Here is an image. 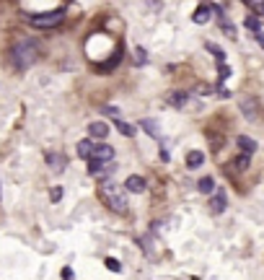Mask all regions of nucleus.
<instances>
[{"label": "nucleus", "mask_w": 264, "mask_h": 280, "mask_svg": "<svg viewBox=\"0 0 264 280\" xmlns=\"http://www.w3.org/2000/svg\"><path fill=\"white\" fill-rule=\"evenodd\" d=\"M99 198L111 213H127V190L114 184V181L104 179L99 184Z\"/></svg>", "instance_id": "obj_1"}, {"label": "nucleus", "mask_w": 264, "mask_h": 280, "mask_svg": "<svg viewBox=\"0 0 264 280\" xmlns=\"http://www.w3.org/2000/svg\"><path fill=\"white\" fill-rule=\"evenodd\" d=\"M36 57H39V44L34 39H18L11 49V65L16 67V70L31 67L36 63Z\"/></svg>", "instance_id": "obj_2"}, {"label": "nucleus", "mask_w": 264, "mask_h": 280, "mask_svg": "<svg viewBox=\"0 0 264 280\" xmlns=\"http://www.w3.org/2000/svg\"><path fill=\"white\" fill-rule=\"evenodd\" d=\"M65 13L62 11H47V13H36V16H26V21L34 29H55L62 24Z\"/></svg>", "instance_id": "obj_3"}, {"label": "nucleus", "mask_w": 264, "mask_h": 280, "mask_svg": "<svg viewBox=\"0 0 264 280\" xmlns=\"http://www.w3.org/2000/svg\"><path fill=\"white\" fill-rule=\"evenodd\" d=\"M238 109H241V115H244V119H248V122H259L262 119V104H259V99H254V96L238 99Z\"/></svg>", "instance_id": "obj_4"}, {"label": "nucleus", "mask_w": 264, "mask_h": 280, "mask_svg": "<svg viewBox=\"0 0 264 280\" xmlns=\"http://www.w3.org/2000/svg\"><path fill=\"white\" fill-rule=\"evenodd\" d=\"M96 161H101V164H114V148L107 146V143H99V146H93V156Z\"/></svg>", "instance_id": "obj_5"}, {"label": "nucleus", "mask_w": 264, "mask_h": 280, "mask_svg": "<svg viewBox=\"0 0 264 280\" xmlns=\"http://www.w3.org/2000/svg\"><path fill=\"white\" fill-rule=\"evenodd\" d=\"M186 99H189V94H186V91H169L166 104L173 107V109H184V107H186Z\"/></svg>", "instance_id": "obj_6"}, {"label": "nucleus", "mask_w": 264, "mask_h": 280, "mask_svg": "<svg viewBox=\"0 0 264 280\" xmlns=\"http://www.w3.org/2000/svg\"><path fill=\"white\" fill-rule=\"evenodd\" d=\"M145 187H148V181L142 179L140 174H132V177H127V181H124V190L127 192H135V195L145 192Z\"/></svg>", "instance_id": "obj_7"}, {"label": "nucleus", "mask_w": 264, "mask_h": 280, "mask_svg": "<svg viewBox=\"0 0 264 280\" xmlns=\"http://www.w3.org/2000/svg\"><path fill=\"white\" fill-rule=\"evenodd\" d=\"M47 166H49L55 174H62L65 166H67V161H65L62 153H47Z\"/></svg>", "instance_id": "obj_8"}, {"label": "nucleus", "mask_w": 264, "mask_h": 280, "mask_svg": "<svg viewBox=\"0 0 264 280\" xmlns=\"http://www.w3.org/2000/svg\"><path fill=\"white\" fill-rule=\"evenodd\" d=\"M210 16H213V5L202 3L200 8L194 11V16H192V21H194V24H207V21H210Z\"/></svg>", "instance_id": "obj_9"}, {"label": "nucleus", "mask_w": 264, "mask_h": 280, "mask_svg": "<svg viewBox=\"0 0 264 280\" xmlns=\"http://www.w3.org/2000/svg\"><path fill=\"white\" fill-rule=\"evenodd\" d=\"M225 205H228V200H225V192H215L213 200H210V213H223Z\"/></svg>", "instance_id": "obj_10"}, {"label": "nucleus", "mask_w": 264, "mask_h": 280, "mask_svg": "<svg viewBox=\"0 0 264 280\" xmlns=\"http://www.w3.org/2000/svg\"><path fill=\"white\" fill-rule=\"evenodd\" d=\"M88 135H91V138H107V135H109V125L107 122H101V119H99V122H91V125H88Z\"/></svg>", "instance_id": "obj_11"}, {"label": "nucleus", "mask_w": 264, "mask_h": 280, "mask_svg": "<svg viewBox=\"0 0 264 280\" xmlns=\"http://www.w3.org/2000/svg\"><path fill=\"white\" fill-rule=\"evenodd\" d=\"M205 164V153H202V150H189V153H186V169H200V166Z\"/></svg>", "instance_id": "obj_12"}, {"label": "nucleus", "mask_w": 264, "mask_h": 280, "mask_svg": "<svg viewBox=\"0 0 264 280\" xmlns=\"http://www.w3.org/2000/svg\"><path fill=\"white\" fill-rule=\"evenodd\" d=\"M236 146H238L241 153H246V156H251L254 150H256V143H254L251 138H248V135H241V138L236 140Z\"/></svg>", "instance_id": "obj_13"}, {"label": "nucleus", "mask_w": 264, "mask_h": 280, "mask_svg": "<svg viewBox=\"0 0 264 280\" xmlns=\"http://www.w3.org/2000/svg\"><path fill=\"white\" fill-rule=\"evenodd\" d=\"M217 16H220V18H217V24H220V29H223V32L231 36V39H236V26L231 24V18H228V16H223V11L217 13Z\"/></svg>", "instance_id": "obj_14"}, {"label": "nucleus", "mask_w": 264, "mask_h": 280, "mask_svg": "<svg viewBox=\"0 0 264 280\" xmlns=\"http://www.w3.org/2000/svg\"><path fill=\"white\" fill-rule=\"evenodd\" d=\"M78 156L88 161V158L93 156V140H80V143H78Z\"/></svg>", "instance_id": "obj_15"}, {"label": "nucleus", "mask_w": 264, "mask_h": 280, "mask_svg": "<svg viewBox=\"0 0 264 280\" xmlns=\"http://www.w3.org/2000/svg\"><path fill=\"white\" fill-rule=\"evenodd\" d=\"M197 190H200L202 195H210V192H215V179H213V177H202V179L197 181Z\"/></svg>", "instance_id": "obj_16"}, {"label": "nucleus", "mask_w": 264, "mask_h": 280, "mask_svg": "<svg viewBox=\"0 0 264 280\" xmlns=\"http://www.w3.org/2000/svg\"><path fill=\"white\" fill-rule=\"evenodd\" d=\"M140 127L148 135H153V138H161V130H158V125L153 122V119H140Z\"/></svg>", "instance_id": "obj_17"}, {"label": "nucleus", "mask_w": 264, "mask_h": 280, "mask_svg": "<svg viewBox=\"0 0 264 280\" xmlns=\"http://www.w3.org/2000/svg\"><path fill=\"white\" fill-rule=\"evenodd\" d=\"M114 125H117V130L122 132V135H127V138H132V135H135V127H132V125H127L122 117H117V119H114Z\"/></svg>", "instance_id": "obj_18"}, {"label": "nucleus", "mask_w": 264, "mask_h": 280, "mask_svg": "<svg viewBox=\"0 0 264 280\" xmlns=\"http://www.w3.org/2000/svg\"><path fill=\"white\" fill-rule=\"evenodd\" d=\"M117 63H122V44H119V49L114 52V55H111L109 63H104V65H101V70H111V67H114Z\"/></svg>", "instance_id": "obj_19"}, {"label": "nucleus", "mask_w": 264, "mask_h": 280, "mask_svg": "<svg viewBox=\"0 0 264 280\" xmlns=\"http://www.w3.org/2000/svg\"><path fill=\"white\" fill-rule=\"evenodd\" d=\"M233 161H236V164H233V166H236L238 171H244V169H248V164H251V156L241 153V156H236V158H233Z\"/></svg>", "instance_id": "obj_20"}, {"label": "nucleus", "mask_w": 264, "mask_h": 280, "mask_svg": "<svg viewBox=\"0 0 264 280\" xmlns=\"http://www.w3.org/2000/svg\"><path fill=\"white\" fill-rule=\"evenodd\" d=\"M145 63H148V52L142 47H138L135 49V65H145Z\"/></svg>", "instance_id": "obj_21"}, {"label": "nucleus", "mask_w": 264, "mask_h": 280, "mask_svg": "<svg viewBox=\"0 0 264 280\" xmlns=\"http://www.w3.org/2000/svg\"><path fill=\"white\" fill-rule=\"evenodd\" d=\"M217 75H220V86H223V81L231 78V67L225 65V63H217Z\"/></svg>", "instance_id": "obj_22"}, {"label": "nucleus", "mask_w": 264, "mask_h": 280, "mask_svg": "<svg viewBox=\"0 0 264 280\" xmlns=\"http://www.w3.org/2000/svg\"><path fill=\"white\" fill-rule=\"evenodd\" d=\"M107 270H111V272H122V264H119V260H114V257H107Z\"/></svg>", "instance_id": "obj_23"}, {"label": "nucleus", "mask_w": 264, "mask_h": 280, "mask_svg": "<svg viewBox=\"0 0 264 280\" xmlns=\"http://www.w3.org/2000/svg\"><path fill=\"white\" fill-rule=\"evenodd\" d=\"M244 24H246V29H251V32L259 34V18H256V16H248V18L244 21Z\"/></svg>", "instance_id": "obj_24"}, {"label": "nucleus", "mask_w": 264, "mask_h": 280, "mask_svg": "<svg viewBox=\"0 0 264 280\" xmlns=\"http://www.w3.org/2000/svg\"><path fill=\"white\" fill-rule=\"evenodd\" d=\"M207 49L213 52V55L217 57V63H225V52L220 49V47H215V44H207Z\"/></svg>", "instance_id": "obj_25"}, {"label": "nucleus", "mask_w": 264, "mask_h": 280, "mask_svg": "<svg viewBox=\"0 0 264 280\" xmlns=\"http://www.w3.org/2000/svg\"><path fill=\"white\" fill-rule=\"evenodd\" d=\"M49 198H52V202H60V198H62V187H52Z\"/></svg>", "instance_id": "obj_26"}, {"label": "nucleus", "mask_w": 264, "mask_h": 280, "mask_svg": "<svg viewBox=\"0 0 264 280\" xmlns=\"http://www.w3.org/2000/svg\"><path fill=\"white\" fill-rule=\"evenodd\" d=\"M101 112H104V115H109V117H122V115H119V109L117 107H101Z\"/></svg>", "instance_id": "obj_27"}, {"label": "nucleus", "mask_w": 264, "mask_h": 280, "mask_svg": "<svg viewBox=\"0 0 264 280\" xmlns=\"http://www.w3.org/2000/svg\"><path fill=\"white\" fill-rule=\"evenodd\" d=\"M62 280H73V270H70V267L62 270Z\"/></svg>", "instance_id": "obj_28"}, {"label": "nucleus", "mask_w": 264, "mask_h": 280, "mask_svg": "<svg viewBox=\"0 0 264 280\" xmlns=\"http://www.w3.org/2000/svg\"><path fill=\"white\" fill-rule=\"evenodd\" d=\"M256 42H259V47L264 49V34H256Z\"/></svg>", "instance_id": "obj_29"}]
</instances>
